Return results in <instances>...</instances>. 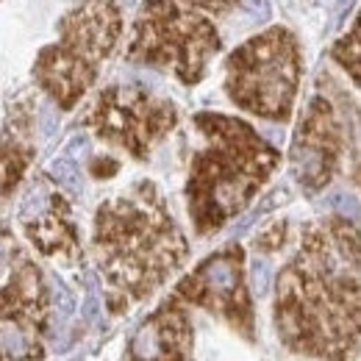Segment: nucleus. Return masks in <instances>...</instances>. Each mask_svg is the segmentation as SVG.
<instances>
[{
	"label": "nucleus",
	"instance_id": "20e7f679",
	"mask_svg": "<svg viewBox=\"0 0 361 361\" xmlns=\"http://www.w3.org/2000/svg\"><path fill=\"white\" fill-rule=\"evenodd\" d=\"M120 34L123 11L117 0H81L59 20V39L39 53L34 64L37 84L59 109H73L97 81Z\"/></svg>",
	"mask_w": 361,
	"mask_h": 361
},
{
	"label": "nucleus",
	"instance_id": "2eb2a0df",
	"mask_svg": "<svg viewBox=\"0 0 361 361\" xmlns=\"http://www.w3.org/2000/svg\"><path fill=\"white\" fill-rule=\"evenodd\" d=\"M53 173H56V180H59V183H64L67 189H73V192H78V189H81V183H78V170H75V164H73V161L59 159V161L53 164Z\"/></svg>",
	"mask_w": 361,
	"mask_h": 361
},
{
	"label": "nucleus",
	"instance_id": "423d86ee",
	"mask_svg": "<svg viewBox=\"0 0 361 361\" xmlns=\"http://www.w3.org/2000/svg\"><path fill=\"white\" fill-rule=\"evenodd\" d=\"M223 47L217 25L178 0H145L134 20L128 59L170 70L183 84H197L209 59Z\"/></svg>",
	"mask_w": 361,
	"mask_h": 361
},
{
	"label": "nucleus",
	"instance_id": "ddd939ff",
	"mask_svg": "<svg viewBox=\"0 0 361 361\" xmlns=\"http://www.w3.org/2000/svg\"><path fill=\"white\" fill-rule=\"evenodd\" d=\"M334 59H336L345 70H350L353 84H359V28H356V25H353L350 37H345L339 45L334 47Z\"/></svg>",
	"mask_w": 361,
	"mask_h": 361
},
{
	"label": "nucleus",
	"instance_id": "9b49d317",
	"mask_svg": "<svg viewBox=\"0 0 361 361\" xmlns=\"http://www.w3.org/2000/svg\"><path fill=\"white\" fill-rule=\"evenodd\" d=\"M192 322L176 298L161 303L136 328L131 361H192Z\"/></svg>",
	"mask_w": 361,
	"mask_h": 361
},
{
	"label": "nucleus",
	"instance_id": "f257e3e1",
	"mask_svg": "<svg viewBox=\"0 0 361 361\" xmlns=\"http://www.w3.org/2000/svg\"><path fill=\"white\" fill-rule=\"evenodd\" d=\"M275 325L295 353L353 361L359 348V236L345 217L306 226L278 275Z\"/></svg>",
	"mask_w": 361,
	"mask_h": 361
},
{
	"label": "nucleus",
	"instance_id": "6e6552de",
	"mask_svg": "<svg viewBox=\"0 0 361 361\" xmlns=\"http://www.w3.org/2000/svg\"><path fill=\"white\" fill-rule=\"evenodd\" d=\"M178 298L214 312L245 339H253V303L245 283V253L239 245H231L200 262L192 275L178 283Z\"/></svg>",
	"mask_w": 361,
	"mask_h": 361
},
{
	"label": "nucleus",
	"instance_id": "f8f14e48",
	"mask_svg": "<svg viewBox=\"0 0 361 361\" xmlns=\"http://www.w3.org/2000/svg\"><path fill=\"white\" fill-rule=\"evenodd\" d=\"M28 128H31V114H23L20 109H14V123H8L0 136V206L14 192V186L20 183L23 173L34 159Z\"/></svg>",
	"mask_w": 361,
	"mask_h": 361
},
{
	"label": "nucleus",
	"instance_id": "39448f33",
	"mask_svg": "<svg viewBox=\"0 0 361 361\" xmlns=\"http://www.w3.org/2000/svg\"><path fill=\"white\" fill-rule=\"evenodd\" d=\"M303 78L300 42L289 28H270L242 47L226 61L228 97L272 123H286Z\"/></svg>",
	"mask_w": 361,
	"mask_h": 361
},
{
	"label": "nucleus",
	"instance_id": "dca6fc26",
	"mask_svg": "<svg viewBox=\"0 0 361 361\" xmlns=\"http://www.w3.org/2000/svg\"><path fill=\"white\" fill-rule=\"evenodd\" d=\"M283 233H286V226H281V223H275L272 228H267L259 239H256V250H264V253H270V250H278L281 245H283Z\"/></svg>",
	"mask_w": 361,
	"mask_h": 361
},
{
	"label": "nucleus",
	"instance_id": "f03ea898",
	"mask_svg": "<svg viewBox=\"0 0 361 361\" xmlns=\"http://www.w3.org/2000/svg\"><path fill=\"white\" fill-rule=\"evenodd\" d=\"M100 270L109 281L114 312L153 295L186 259V239L164 206L156 183L142 180L103 203L92 236Z\"/></svg>",
	"mask_w": 361,
	"mask_h": 361
},
{
	"label": "nucleus",
	"instance_id": "9d476101",
	"mask_svg": "<svg viewBox=\"0 0 361 361\" xmlns=\"http://www.w3.org/2000/svg\"><path fill=\"white\" fill-rule=\"evenodd\" d=\"M20 223L39 253L75 264L81 259L78 226L73 220L70 203L61 192H31L20 209Z\"/></svg>",
	"mask_w": 361,
	"mask_h": 361
},
{
	"label": "nucleus",
	"instance_id": "1a4fd4ad",
	"mask_svg": "<svg viewBox=\"0 0 361 361\" xmlns=\"http://www.w3.org/2000/svg\"><path fill=\"white\" fill-rule=\"evenodd\" d=\"M348 150V123L331 92L309 100L292 147V173L309 192L328 186Z\"/></svg>",
	"mask_w": 361,
	"mask_h": 361
},
{
	"label": "nucleus",
	"instance_id": "4468645a",
	"mask_svg": "<svg viewBox=\"0 0 361 361\" xmlns=\"http://www.w3.org/2000/svg\"><path fill=\"white\" fill-rule=\"evenodd\" d=\"M180 3H186L189 8L206 11V14H231L242 0H180Z\"/></svg>",
	"mask_w": 361,
	"mask_h": 361
},
{
	"label": "nucleus",
	"instance_id": "7ed1b4c3",
	"mask_svg": "<svg viewBox=\"0 0 361 361\" xmlns=\"http://www.w3.org/2000/svg\"><path fill=\"white\" fill-rule=\"evenodd\" d=\"M195 126L206 145L192 156L186 195L195 231L209 236L253 200L278 167L281 153L247 123L226 114H197Z\"/></svg>",
	"mask_w": 361,
	"mask_h": 361
},
{
	"label": "nucleus",
	"instance_id": "0eeeda50",
	"mask_svg": "<svg viewBox=\"0 0 361 361\" xmlns=\"http://www.w3.org/2000/svg\"><path fill=\"white\" fill-rule=\"evenodd\" d=\"M84 123L100 139L126 147L134 159H147L153 145L176 128L178 111L170 100L156 97L136 84H117L97 97Z\"/></svg>",
	"mask_w": 361,
	"mask_h": 361
},
{
	"label": "nucleus",
	"instance_id": "f3484780",
	"mask_svg": "<svg viewBox=\"0 0 361 361\" xmlns=\"http://www.w3.org/2000/svg\"><path fill=\"white\" fill-rule=\"evenodd\" d=\"M253 278H256V292L259 295H264L267 292V264L264 262H256V267H253Z\"/></svg>",
	"mask_w": 361,
	"mask_h": 361
}]
</instances>
